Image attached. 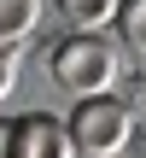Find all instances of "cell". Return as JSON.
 <instances>
[{"label":"cell","mask_w":146,"mask_h":158,"mask_svg":"<svg viewBox=\"0 0 146 158\" xmlns=\"http://www.w3.org/2000/svg\"><path fill=\"white\" fill-rule=\"evenodd\" d=\"M47 76H53V88L70 94V100L111 94V82H117V47H111L105 35H64V41H53V53H47Z\"/></svg>","instance_id":"6da1fadb"},{"label":"cell","mask_w":146,"mask_h":158,"mask_svg":"<svg viewBox=\"0 0 146 158\" xmlns=\"http://www.w3.org/2000/svg\"><path fill=\"white\" fill-rule=\"evenodd\" d=\"M111 23H117L123 47L146 59V0H117V18H111Z\"/></svg>","instance_id":"8992f818"},{"label":"cell","mask_w":146,"mask_h":158,"mask_svg":"<svg viewBox=\"0 0 146 158\" xmlns=\"http://www.w3.org/2000/svg\"><path fill=\"white\" fill-rule=\"evenodd\" d=\"M135 135V117L123 100L111 94H94V100H70V117H64V141L76 158H117Z\"/></svg>","instance_id":"7a4b0ae2"},{"label":"cell","mask_w":146,"mask_h":158,"mask_svg":"<svg viewBox=\"0 0 146 158\" xmlns=\"http://www.w3.org/2000/svg\"><path fill=\"white\" fill-rule=\"evenodd\" d=\"M59 18L70 23V35H99L111 18H117V0H53Z\"/></svg>","instance_id":"277c9868"},{"label":"cell","mask_w":146,"mask_h":158,"mask_svg":"<svg viewBox=\"0 0 146 158\" xmlns=\"http://www.w3.org/2000/svg\"><path fill=\"white\" fill-rule=\"evenodd\" d=\"M6 147H12V158H76L70 141H64V123L47 117V111L12 117V123H6Z\"/></svg>","instance_id":"3957f363"},{"label":"cell","mask_w":146,"mask_h":158,"mask_svg":"<svg viewBox=\"0 0 146 158\" xmlns=\"http://www.w3.org/2000/svg\"><path fill=\"white\" fill-rule=\"evenodd\" d=\"M41 23V0H0V47H23Z\"/></svg>","instance_id":"5b68a950"},{"label":"cell","mask_w":146,"mask_h":158,"mask_svg":"<svg viewBox=\"0 0 146 158\" xmlns=\"http://www.w3.org/2000/svg\"><path fill=\"white\" fill-rule=\"evenodd\" d=\"M0 158H12V147H6V123H0Z\"/></svg>","instance_id":"ba28073f"},{"label":"cell","mask_w":146,"mask_h":158,"mask_svg":"<svg viewBox=\"0 0 146 158\" xmlns=\"http://www.w3.org/2000/svg\"><path fill=\"white\" fill-rule=\"evenodd\" d=\"M12 82H18V64H12V53H6V47H0V100H6V94H12Z\"/></svg>","instance_id":"52a82bcc"}]
</instances>
